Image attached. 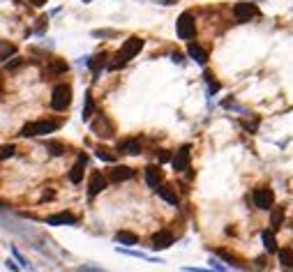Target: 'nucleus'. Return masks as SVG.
<instances>
[{
    "mask_svg": "<svg viewBox=\"0 0 293 272\" xmlns=\"http://www.w3.org/2000/svg\"><path fill=\"white\" fill-rule=\"evenodd\" d=\"M109 175H111V180H113V182H123V180H132V178H134L136 171L130 169V166H113Z\"/></svg>",
    "mask_w": 293,
    "mask_h": 272,
    "instance_id": "obj_14",
    "label": "nucleus"
},
{
    "mask_svg": "<svg viewBox=\"0 0 293 272\" xmlns=\"http://www.w3.org/2000/svg\"><path fill=\"white\" fill-rule=\"evenodd\" d=\"M51 72H53V74H63V72H67V65L65 62H53V65H51Z\"/></svg>",
    "mask_w": 293,
    "mask_h": 272,
    "instance_id": "obj_29",
    "label": "nucleus"
},
{
    "mask_svg": "<svg viewBox=\"0 0 293 272\" xmlns=\"http://www.w3.org/2000/svg\"><path fill=\"white\" fill-rule=\"evenodd\" d=\"M217 254H219V256H222L224 261H226V265H238V267H240L238 258H236V256H233V254H228V251H226V249H219V251H217Z\"/></svg>",
    "mask_w": 293,
    "mask_h": 272,
    "instance_id": "obj_27",
    "label": "nucleus"
},
{
    "mask_svg": "<svg viewBox=\"0 0 293 272\" xmlns=\"http://www.w3.org/2000/svg\"><path fill=\"white\" fill-rule=\"evenodd\" d=\"M141 49H143V39L141 37H130L125 44H123V49L115 53V60L109 65V70H118V67H123L127 60H132Z\"/></svg>",
    "mask_w": 293,
    "mask_h": 272,
    "instance_id": "obj_1",
    "label": "nucleus"
},
{
    "mask_svg": "<svg viewBox=\"0 0 293 272\" xmlns=\"http://www.w3.org/2000/svg\"><path fill=\"white\" fill-rule=\"evenodd\" d=\"M33 3H35V5L39 7V5H44V3H46V0H33Z\"/></svg>",
    "mask_w": 293,
    "mask_h": 272,
    "instance_id": "obj_38",
    "label": "nucleus"
},
{
    "mask_svg": "<svg viewBox=\"0 0 293 272\" xmlns=\"http://www.w3.org/2000/svg\"><path fill=\"white\" fill-rule=\"evenodd\" d=\"M118 251H123V254H127V256H134V258H141V261H148V263H164L162 258H152V256L143 254V251H136V249H120L118 247Z\"/></svg>",
    "mask_w": 293,
    "mask_h": 272,
    "instance_id": "obj_21",
    "label": "nucleus"
},
{
    "mask_svg": "<svg viewBox=\"0 0 293 272\" xmlns=\"http://www.w3.org/2000/svg\"><path fill=\"white\" fill-rule=\"evenodd\" d=\"M259 14H261V12H259V7H256L254 3H238V5L233 7V17L238 19L240 23L250 21V19L259 17Z\"/></svg>",
    "mask_w": 293,
    "mask_h": 272,
    "instance_id": "obj_6",
    "label": "nucleus"
},
{
    "mask_svg": "<svg viewBox=\"0 0 293 272\" xmlns=\"http://www.w3.org/2000/svg\"><path fill=\"white\" fill-rule=\"evenodd\" d=\"M12 256L17 258V263H19V265H21V267H26V270H30V263H28L26 258H23V256L19 254V249H17V247H12Z\"/></svg>",
    "mask_w": 293,
    "mask_h": 272,
    "instance_id": "obj_28",
    "label": "nucleus"
},
{
    "mask_svg": "<svg viewBox=\"0 0 293 272\" xmlns=\"http://www.w3.org/2000/svg\"><path fill=\"white\" fill-rule=\"evenodd\" d=\"M206 81H208V88H210V93H217V90H219V83H217V81H212L210 74H206Z\"/></svg>",
    "mask_w": 293,
    "mask_h": 272,
    "instance_id": "obj_30",
    "label": "nucleus"
},
{
    "mask_svg": "<svg viewBox=\"0 0 293 272\" xmlns=\"http://www.w3.org/2000/svg\"><path fill=\"white\" fill-rule=\"evenodd\" d=\"M12 155H14V146H5V148H3V159L12 157Z\"/></svg>",
    "mask_w": 293,
    "mask_h": 272,
    "instance_id": "obj_33",
    "label": "nucleus"
},
{
    "mask_svg": "<svg viewBox=\"0 0 293 272\" xmlns=\"http://www.w3.org/2000/svg\"><path fill=\"white\" fill-rule=\"evenodd\" d=\"M252 198H254V206L259 210H272L275 208V194H272L270 187H256Z\"/></svg>",
    "mask_w": 293,
    "mask_h": 272,
    "instance_id": "obj_5",
    "label": "nucleus"
},
{
    "mask_svg": "<svg viewBox=\"0 0 293 272\" xmlns=\"http://www.w3.org/2000/svg\"><path fill=\"white\" fill-rule=\"evenodd\" d=\"M282 219H284V210H282V208H272V210H270V226H272V231H277L279 226H282Z\"/></svg>",
    "mask_w": 293,
    "mask_h": 272,
    "instance_id": "obj_22",
    "label": "nucleus"
},
{
    "mask_svg": "<svg viewBox=\"0 0 293 272\" xmlns=\"http://www.w3.org/2000/svg\"><path fill=\"white\" fill-rule=\"evenodd\" d=\"M159 162H168V153H166V150H159Z\"/></svg>",
    "mask_w": 293,
    "mask_h": 272,
    "instance_id": "obj_34",
    "label": "nucleus"
},
{
    "mask_svg": "<svg viewBox=\"0 0 293 272\" xmlns=\"http://www.w3.org/2000/svg\"><path fill=\"white\" fill-rule=\"evenodd\" d=\"M104 60H106V53H99L95 60H88V65L92 67V74H95V77H99V70L104 67Z\"/></svg>",
    "mask_w": 293,
    "mask_h": 272,
    "instance_id": "obj_23",
    "label": "nucleus"
},
{
    "mask_svg": "<svg viewBox=\"0 0 293 272\" xmlns=\"http://www.w3.org/2000/svg\"><path fill=\"white\" fill-rule=\"evenodd\" d=\"M95 37H115V30H95Z\"/></svg>",
    "mask_w": 293,
    "mask_h": 272,
    "instance_id": "obj_32",
    "label": "nucleus"
},
{
    "mask_svg": "<svg viewBox=\"0 0 293 272\" xmlns=\"http://www.w3.org/2000/svg\"><path fill=\"white\" fill-rule=\"evenodd\" d=\"M277 256H279V263H282L284 270H286V272H293V249L284 247V249L277 251Z\"/></svg>",
    "mask_w": 293,
    "mask_h": 272,
    "instance_id": "obj_19",
    "label": "nucleus"
},
{
    "mask_svg": "<svg viewBox=\"0 0 293 272\" xmlns=\"http://www.w3.org/2000/svg\"><path fill=\"white\" fill-rule=\"evenodd\" d=\"M86 164H88V157L81 153L79 157H76L74 166H72V171H70V182H72V185H79V182L83 180V169H86Z\"/></svg>",
    "mask_w": 293,
    "mask_h": 272,
    "instance_id": "obj_10",
    "label": "nucleus"
},
{
    "mask_svg": "<svg viewBox=\"0 0 293 272\" xmlns=\"http://www.w3.org/2000/svg\"><path fill=\"white\" fill-rule=\"evenodd\" d=\"M97 157L102 159V162H109V164L115 162V155L111 153V150H106V148H97Z\"/></svg>",
    "mask_w": 293,
    "mask_h": 272,
    "instance_id": "obj_26",
    "label": "nucleus"
},
{
    "mask_svg": "<svg viewBox=\"0 0 293 272\" xmlns=\"http://www.w3.org/2000/svg\"><path fill=\"white\" fill-rule=\"evenodd\" d=\"M79 222L76 219V215H72V213H58V215H51V217H46V224L49 226H74V224Z\"/></svg>",
    "mask_w": 293,
    "mask_h": 272,
    "instance_id": "obj_12",
    "label": "nucleus"
},
{
    "mask_svg": "<svg viewBox=\"0 0 293 272\" xmlns=\"http://www.w3.org/2000/svg\"><path fill=\"white\" fill-rule=\"evenodd\" d=\"M261 240H263V249L268 251V254H275V251H279L277 249V242H275V235H272V231H263L261 233Z\"/></svg>",
    "mask_w": 293,
    "mask_h": 272,
    "instance_id": "obj_20",
    "label": "nucleus"
},
{
    "mask_svg": "<svg viewBox=\"0 0 293 272\" xmlns=\"http://www.w3.org/2000/svg\"><path fill=\"white\" fill-rule=\"evenodd\" d=\"M102 189H106V178H104L99 171H92L90 173V180H88V196L95 198Z\"/></svg>",
    "mask_w": 293,
    "mask_h": 272,
    "instance_id": "obj_9",
    "label": "nucleus"
},
{
    "mask_svg": "<svg viewBox=\"0 0 293 272\" xmlns=\"http://www.w3.org/2000/svg\"><path fill=\"white\" fill-rule=\"evenodd\" d=\"M79 272H104V270H99V267H81Z\"/></svg>",
    "mask_w": 293,
    "mask_h": 272,
    "instance_id": "obj_35",
    "label": "nucleus"
},
{
    "mask_svg": "<svg viewBox=\"0 0 293 272\" xmlns=\"http://www.w3.org/2000/svg\"><path fill=\"white\" fill-rule=\"evenodd\" d=\"M118 150L125 155H139L141 153V143L134 141V139H125V141L118 143Z\"/></svg>",
    "mask_w": 293,
    "mask_h": 272,
    "instance_id": "obj_17",
    "label": "nucleus"
},
{
    "mask_svg": "<svg viewBox=\"0 0 293 272\" xmlns=\"http://www.w3.org/2000/svg\"><path fill=\"white\" fill-rule=\"evenodd\" d=\"M46 150H51V155H55V157L65 155V146H63V143H55V141H49V143H46Z\"/></svg>",
    "mask_w": 293,
    "mask_h": 272,
    "instance_id": "obj_25",
    "label": "nucleus"
},
{
    "mask_svg": "<svg viewBox=\"0 0 293 272\" xmlns=\"http://www.w3.org/2000/svg\"><path fill=\"white\" fill-rule=\"evenodd\" d=\"M72 104V88L67 83H58L51 93V109L53 111H65Z\"/></svg>",
    "mask_w": 293,
    "mask_h": 272,
    "instance_id": "obj_3",
    "label": "nucleus"
},
{
    "mask_svg": "<svg viewBox=\"0 0 293 272\" xmlns=\"http://www.w3.org/2000/svg\"><path fill=\"white\" fill-rule=\"evenodd\" d=\"M155 191H157V194L162 196V198L168 203V206H178L180 198H178V194H175V189H173L171 185H164V182H162V185H159Z\"/></svg>",
    "mask_w": 293,
    "mask_h": 272,
    "instance_id": "obj_16",
    "label": "nucleus"
},
{
    "mask_svg": "<svg viewBox=\"0 0 293 272\" xmlns=\"http://www.w3.org/2000/svg\"><path fill=\"white\" fill-rule=\"evenodd\" d=\"M92 131L97 136H106V139H109V136H113V125H111L104 115H99L97 122H92Z\"/></svg>",
    "mask_w": 293,
    "mask_h": 272,
    "instance_id": "obj_15",
    "label": "nucleus"
},
{
    "mask_svg": "<svg viewBox=\"0 0 293 272\" xmlns=\"http://www.w3.org/2000/svg\"><path fill=\"white\" fill-rule=\"evenodd\" d=\"M187 53H190V58L196 60L199 65H206V62H208V51L203 49L201 44L190 42V44H187Z\"/></svg>",
    "mask_w": 293,
    "mask_h": 272,
    "instance_id": "obj_13",
    "label": "nucleus"
},
{
    "mask_svg": "<svg viewBox=\"0 0 293 272\" xmlns=\"http://www.w3.org/2000/svg\"><path fill=\"white\" fill-rule=\"evenodd\" d=\"M86 3H90V0H86Z\"/></svg>",
    "mask_w": 293,
    "mask_h": 272,
    "instance_id": "obj_39",
    "label": "nucleus"
},
{
    "mask_svg": "<svg viewBox=\"0 0 293 272\" xmlns=\"http://www.w3.org/2000/svg\"><path fill=\"white\" fill-rule=\"evenodd\" d=\"M162 169H159V164H150V166H146V182L148 187H152V189H157L159 185H162Z\"/></svg>",
    "mask_w": 293,
    "mask_h": 272,
    "instance_id": "obj_11",
    "label": "nucleus"
},
{
    "mask_svg": "<svg viewBox=\"0 0 293 272\" xmlns=\"http://www.w3.org/2000/svg\"><path fill=\"white\" fill-rule=\"evenodd\" d=\"M55 129H60V120H35V122H28L21 127L19 136H46L53 134Z\"/></svg>",
    "mask_w": 293,
    "mask_h": 272,
    "instance_id": "obj_2",
    "label": "nucleus"
},
{
    "mask_svg": "<svg viewBox=\"0 0 293 272\" xmlns=\"http://www.w3.org/2000/svg\"><path fill=\"white\" fill-rule=\"evenodd\" d=\"M190 146H183L178 150V153L173 155V159H171V166H173L175 173H183V171H190Z\"/></svg>",
    "mask_w": 293,
    "mask_h": 272,
    "instance_id": "obj_7",
    "label": "nucleus"
},
{
    "mask_svg": "<svg viewBox=\"0 0 293 272\" xmlns=\"http://www.w3.org/2000/svg\"><path fill=\"white\" fill-rule=\"evenodd\" d=\"M95 113V102H92V95H86V104H83V120H90Z\"/></svg>",
    "mask_w": 293,
    "mask_h": 272,
    "instance_id": "obj_24",
    "label": "nucleus"
},
{
    "mask_svg": "<svg viewBox=\"0 0 293 272\" xmlns=\"http://www.w3.org/2000/svg\"><path fill=\"white\" fill-rule=\"evenodd\" d=\"M173 245V233L171 231H166V229H162V231H157V233L152 235V249L155 251H162V249H168V247Z\"/></svg>",
    "mask_w": 293,
    "mask_h": 272,
    "instance_id": "obj_8",
    "label": "nucleus"
},
{
    "mask_svg": "<svg viewBox=\"0 0 293 272\" xmlns=\"http://www.w3.org/2000/svg\"><path fill=\"white\" fill-rule=\"evenodd\" d=\"M5 265H7V267H10V270H12V272H17V270H19V267H17V265H14V263H12V261H7V263H5Z\"/></svg>",
    "mask_w": 293,
    "mask_h": 272,
    "instance_id": "obj_36",
    "label": "nucleus"
},
{
    "mask_svg": "<svg viewBox=\"0 0 293 272\" xmlns=\"http://www.w3.org/2000/svg\"><path fill=\"white\" fill-rule=\"evenodd\" d=\"M115 242L127 245V247H134V245H139V235L132 233V231H118V233H115Z\"/></svg>",
    "mask_w": 293,
    "mask_h": 272,
    "instance_id": "obj_18",
    "label": "nucleus"
},
{
    "mask_svg": "<svg viewBox=\"0 0 293 272\" xmlns=\"http://www.w3.org/2000/svg\"><path fill=\"white\" fill-rule=\"evenodd\" d=\"M12 53H14V46L7 44V42H3V60H7V55H12Z\"/></svg>",
    "mask_w": 293,
    "mask_h": 272,
    "instance_id": "obj_31",
    "label": "nucleus"
},
{
    "mask_svg": "<svg viewBox=\"0 0 293 272\" xmlns=\"http://www.w3.org/2000/svg\"><path fill=\"white\" fill-rule=\"evenodd\" d=\"M196 33V21H194V14L192 12H183L175 21V35L180 39H192Z\"/></svg>",
    "mask_w": 293,
    "mask_h": 272,
    "instance_id": "obj_4",
    "label": "nucleus"
},
{
    "mask_svg": "<svg viewBox=\"0 0 293 272\" xmlns=\"http://www.w3.org/2000/svg\"><path fill=\"white\" fill-rule=\"evenodd\" d=\"M171 58H173L175 62H183V55H180V53H173V55H171Z\"/></svg>",
    "mask_w": 293,
    "mask_h": 272,
    "instance_id": "obj_37",
    "label": "nucleus"
}]
</instances>
